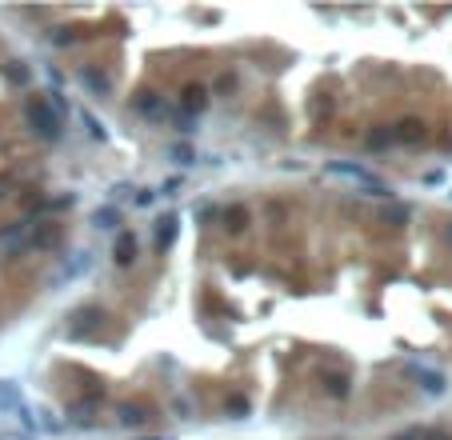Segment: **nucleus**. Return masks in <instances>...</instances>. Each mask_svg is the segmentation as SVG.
Instances as JSON below:
<instances>
[{"mask_svg":"<svg viewBox=\"0 0 452 440\" xmlns=\"http://www.w3.org/2000/svg\"><path fill=\"white\" fill-rule=\"evenodd\" d=\"M24 120H28L32 137H40L45 144H56V140H60V132H64L60 108H56L48 96H28V104H24Z\"/></svg>","mask_w":452,"mask_h":440,"instance_id":"f257e3e1","label":"nucleus"},{"mask_svg":"<svg viewBox=\"0 0 452 440\" xmlns=\"http://www.w3.org/2000/svg\"><path fill=\"white\" fill-rule=\"evenodd\" d=\"M324 172H329V176H340V181H353V185H364V188H368V196H388V200H392V188H384L381 181H377L368 168H360V164L336 161V164H329Z\"/></svg>","mask_w":452,"mask_h":440,"instance_id":"f03ea898","label":"nucleus"},{"mask_svg":"<svg viewBox=\"0 0 452 440\" xmlns=\"http://www.w3.org/2000/svg\"><path fill=\"white\" fill-rule=\"evenodd\" d=\"M93 273V253L88 248H80V253H72L60 260V268L52 273V280H48V288L56 292V288H64V284H72V280H80V277H88Z\"/></svg>","mask_w":452,"mask_h":440,"instance_id":"7ed1b4c3","label":"nucleus"},{"mask_svg":"<svg viewBox=\"0 0 452 440\" xmlns=\"http://www.w3.org/2000/svg\"><path fill=\"white\" fill-rule=\"evenodd\" d=\"M100 321H104V308H100V304H76L69 312L64 332H69L72 340H84V336H93L96 328H100Z\"/></svg>","mask_w":452,"mask_h":440,"instance_id":"20e7f679","label":"nucleus"},{"mask_svg":"<svg viewBox=\"0 0 452 440\" xmlns=\"http://www.w3.org/2000/svg\"><path fill=\"white\" fill-rule=\"evenodd\" d=\"M60 240H64V229L56 220H32V229H28V253H52V248H60Z\"/></svg>","mask_w":452,"mask_h":440,"instance_id":"39448f33","label":"nucleus"},{"mask_svg":"<svg viewBox=\"0 0 452 440\" xmlns=\"http://www.w3.org/2000/svg\"><path fill=\"white\" fill-rule=\"evenodd\" d=\"M28 229H32V220H16V224L0 229V256L4 260H16L21 253H28Z\"/></svg>","mask_w":452,"mask_h":440,"instance_id":"423d86ee","label":"nucleus"},{"mask_svg":"<svg viewBox=\"0 0 452 440\" xmlns=\"http://www.w3.org/2000/svg\"><path fill=\"white\" fill-rule=\"evenodd\" d=\"M408 376H412V384H416L425 396H444V393H449V380H444V372H440V369H429V364H408Z\"/></svg>","mask_w":452,"mask_h":440,"instance_id":"0eeeda50","label":"nucleus"},{"mask_svg":"<svg viewBox=\"0 0 452 440\" xmlns=\"http://www.w3.org/2000/svg\"><path fill=\"white\" fill-rule=\"evenodd\" d=\"M320 393L329 396V400H348L353 396V376L340 369H324L320 372Z\"/></svg>","mask_w":452,"mask_h":440,"instance_id":"6e6552de","label":"nucleus"},{"mask_svg":"<svg viewBox=\"0 0 452 440\" xmlns=\"http://www.w3.org/2000/svg\"><path fill=\"white\" fill-rule=\"evenodd\" d=\"M132 113L148 116V120H165V96L152 93V89H141V93L132 96Z\"/></svg>","mask_w":452,"mask_h":440,"instance_id":"1a4fd4ad","label":"nucleus"},{"mask_svg":"<svg viewBox=\"0 0 452 440\" xmlns=\"http://www.w3.org/2000/svg\"><path fill=\"white\" fill-rule=\"evenodd\" d=\"M392 140H396V144H425V140H429V124L416 120V116H408L401 124H392Z\"/></svg>","mask_w":452,"mask_h":440,"instance_id":"9d476101","label":"nucleus"},{"mask_svg":"<svg viewBox=\"0 0 452 440\" xmlns=\"http://www.w3.org/2000/svg\"><path fill=\"white\" fill-rule=\"evenodd\" d=\"M141 253V240H136V232H117V240H112V260H117L120 268H128L132 260Z\"/></svg>","mask_w":452,"mask_h":440,"instance_id":"9b49d317","label":"nucleus"},{"mask_svg":"<svg viewBox=\"0 0 452 440\" xmlns=\"http://www.w3.org/2000/svg\"><path fill=\"white\" fill-rule=\"evenodd\" d=\"M204 108H209V89H204V84H185V93H180V113L200 116Z\"/></svg>","mask_w":452,"mask_h":440,"instance_id":"f8f14e48","label":"nucleus"},{"mask_svg":"<svg viewBox=\"0 0 452 440\" xmlns=\"http://www.w3.org/2000/svg\"><path fill=\"white\" fill-rule=\"evenodd\" d=\"M24 404H28V400H24L21 384H16V380H0V413H4V417H16Z\"/></svg>","mask_w":452,"mask_h":440,"instance_id":"ddd939ff","label":"nucleus"},{"mask_svg":"<svg viewBox=\"0 0 452 440\" xmlns=\"http://www.w3.org/2000/svg\"><path fill=\"white\" fill-rule=\"evenodd\" d=\"M176 232H180V216H176V212H168V216L156 220V248H160V253H168V248L176 244Z\"/></svg>","mask_w":452,"mask_h":440,"instance_id":"4468645a","label":"nucleus"},{"mask_svg":"<svg viewBox=\"0 0 452 440\" xmlns=\"http://www.w3.org/2000/svg\"><path fill=\"white\" fill-rule=\"evenodd\" d=\"M120 209L117 205H100V209H93V216H88V224H93L96 232H117L120 229Z\"/></svg>","mask_w":452,"mask_h":440,"instance_id":"2eb2a0df","label":"nucleus"},{"mask_svg":"<svg viewBox=\"0 0 452 440\" xmlns=\"http://www.w3.org/2000/svg\"><path fill=\"white\" fill-rule=\"evenodd\" d=\"M80 84L93 96H112V76L100 69H80Z\"/></svg>","mask_w":452,"mask_h":440,"instance_id":"dca6fc26","label":"nucleus"},{"mask_svg":"<svg viewBox=\"0 0 452 440\" xmlns=\"http://www.w3.org/2000/svg\"><path fill=\"white\" fill-rule=\"evenodd\" d=\"M117 420L124 424V428H144L152 417H148V408H144V404H120V408H117Z\"/></svg>","mask_w":452,"mask_h":440,"instance_id":"f3484780","label":"nucleus"},{"mask_svg":"<svg viewBox=\"0 0 452 440\" xmlns=\"http://www.w3.org/2000/svg\"><path fill=\"white\" fill-rule=\"evenodd\" d=\"M388 144H396L388 124H377V128H368V132H364V148H368V152H381V148H388Z\"/></svg>","mask_w":452,"mask_h":440,"instance_id":"a211bd4d","label":"nucleus"},{"mask_svg":"<svg viewBox=\"0 0 452 440\" xmlns=\"http://www.w3.org/2000/svg\"><path fill=\"white\" fill-rule=\"evenodd\" d=\"M220 220H224L228 232H244L248 229V209H244V205H228V209L220 212Z\"/></svg>","mask_w":452,"mask_h":440,"instance_id":"6ab92c4d","label":"nucleus"},{"mask_svg":"<svg viewBox=\"0 0 452 440\" xmlns=\"http://www.w3.org/2000/svg\"><path fill=\"white\" fill-rule=\"evenodd\" d=\"M4 80H8L12 89H24V84L32 80V69H28L24 60H8V65H4Z\"/></svg>","mask_w":452,"mask_h":440,"instance_id":"aec40b11","label":"nucleus"},{"mask_svg":"<svg viewBox=\"0 0 452 440\" xmlns=\"http://www.w3.org/2000/svg\"><path fill=\"white\" fill-rule=\"evenodd\" d=\"M408 216H412V209H408V205H396V200H388L384 212H381V220H384V224H392V229L408 224Z\"/></svg>","mask_w":452,"mask_h":440,"instance_id":"412c9836","label":"nucleus"},{"mask_svg":"<svg viewBox=\"0 0 452 440\" xmlns=\"http://www.w3.org/2000/svg\"><path fill=\"white\" fill-rule=\"evenodd\" d=\"M36 428L48 432V437H60L64 432V420H56V413H48V408H36Z\"/></svg>","mask_w":452,"mask_h":440,"instance_id":"4be33fe9","label":"nucleus"},{"mask_svg":"<svg viewBox=\"0 0 452 440\" xmlns=\"http://www.w3.org/2000/svg\"><path fill=\"white\" fill-rule=\"evenodd\" d=\"M80 124L88 128V137H93V140H108V124H104V120H96L88 108H80Z\"/></svg>","mask_w":452,"mask_h":440,"instance_id":"5701e85b","label":"nucleus"},{"mask_svg":"<svg viewBox=\"0 0 452 440\" xmlns=\"http://www.w3.org/2000/svg\"><path fill=\"white\" fill-rule=\"evenodd\" d=\"M96 413V396H88V400H80V404H72L69 417L76 420V424H88V417Z\"/></svg>","mask_w":452,"mask_h":440,"instance_id":"b1692460","label":"nucleus"},{"mask_svg":"<svg viewBox=\"0 0 452 440\" xmlns=\"http://www.w3.org/2000/svg\"><path fill=\"white\" fill-rule=\"evenodd\" d=\"M168 157L180 164V168H192V164H196V152H192L189 144H172V148H168Z\"/></svg>","mask_w":452,"mask_h":440,"instance_id":"393cba45","label":"nucleus"},{"mask_svg":"<svg viewBox=\"0 0 452 440\" xmlns=\"http://www.w3.org/2000/svg\"><path fill=\"white\" fill-rule=\"evenodd\" d=\"M224 413L233 420H244L248 417V400H244V396H228V400H224Z\"/></svg>","mask_w":452,"mask_h":440,"instance_id":"a878e982","label":"nucleus"},{"mask_svg":"<svg viewBox=\"0 0 452 440\" xmlns=\"http://www.w3.org/2000/svg\"><path fill=\"white\" fill-rule=\"evenodd\" d=\"M132 192H136L132 185H124V181H117V185H112V192H108V205H117V200H124V196H132Z\"/></svg>","mask_w":452,"mask_h":440,"instance_id":"bb28decb","label":"nucleus"},{"mask_svg":"<svg viewBox=\"0 0 452 440\" xmlns=\"http://www.w3.org/2000/svg\"><path fill=\"white\" fill-rule=\"evenodd\" d=\"M152 200H156V192H152V188H136V196H132V205H136V209H148Z\"/></svg>","mask_w":452,"mask_h":440,"instance_id":"cd10ccee","label":"nucleus"},{"mask_svg":"<svg viewBox=\"0 0 452 440\" xmlns=\"http://www.w3.org/2000/svg\"><path fill=\"white\" fill-rule=\"evenodd\" d=\"M388 440H425V428H420V424H412V428H401L396 437H388Z\"/></svg>","mask_w":452,"mask_h":440,"instance_id":"c85d7f7f","label":"nucleus"},{"mask_svg":"<svg viewBox=\"0 0 452 440\" xmlns=\"http://www.w3.org/2000/svg\"><path fill=\"white\" fill-rule=\"evenodd\" d=\"M237 89V76L233 72H220V80H216V93H233Z\"/></svg>","mask_w":452,"mask_h":440,"instance_id":"c756f323","label":"nucleus"},{"mask_svg":"<svg viewBox=\"0 0 452 440\" xmlns=\"http://www.w3.org/2000/svg\"><path fill=\"white\" fill-rule=\"evenodd\" d=\"M72 40H76V36H72L69 28H56V32H52V45H60V48L72 45Z\"/></svg>","mask_w":452,"mask_h":440,"instance_id":"7c9ffc66","label":"nucleus"},{"mask_svg":"<svg viewBox=\"0 0 452 440\" xmlns=\"http://www.w3.org/2000/svg\"><path fill=\"white\" fill-rule=\"evenodd\" d=\"M0 440H36V437H28L21 428H0Z\"/></svg>","mask_w":452,"mask_h":440,"instance_id":"2f4dec72","label":"nucleus"},{"mask_svg":"<svg viewBox=\"0 0 452 440\" xmlns=\"http://www.w3.org/2000/svg\"><path fill=\"white\" fill-rule=\"evenodd\" d=\"M425 440H452L449 428H425Z\"/></svg>","mask_w":452,"mask_h":440,"instance_id":"473e14b6","label":"nucleus"},{"mask_svg":"<svg viewBox=\"0 0 452 440\" xmlns=\"http://www.w3.org/2000/svg\"><path fill=\"white\" fill-rule=\"evenodd\" d=\"M213 216H216L213 205H200V209H196V220H213Z\"/></svg>","mask_w":452,"mask_h":440,"instance_id":"72a5a7b5","label":"nucleus"},{"mask_svg":"<svg viewBox=\"0 0 452 440\" xmlns=\"http://www.w3.org/2000/svg\"><path fill=\"white\" fill-rule=\"evenodd\" d=\"M176 188H180V176H172V181H168V185L160 188V192H165V196H172V192H176Z\"/></svg>","mask_w":452,"mask_h":440,"instance_id":"f704fd0d","label":"nucleus"},{"mask_svg":"<svg viewBox=\"0 0 452 440\" xmlns=\"http://www.w3.org/2000/svg\"><path fill=\"white\" fill-rule=\"evenodd\" d=\"M4 192H8V185H4V181H0V200H4Z\"/></svg>","mask_w":452,"mask_h":440,"instance_id":"c9c22d12","label":"nucleus"},{"mask_svg":"<svg viewBox=\"0 0 452 440\" xmlns=\"http://www.w3.org/2000/svg\"><path fill=\"white\" fill-rule=\"evenodd\" d=\"M444 236H449V244H452V224H449V232H444Z\"/></svg>","mask_w":452,"mask_h":440,"instance_id":"e433bc0d","label":"nucleus"},{"mask_svg":"<svg viewBox=\"0 0 452 440\" xmlns=\"http://www.w3.org/2000/svg\"><path fill=\"white\" fill-rule=\"evenodd\" d=\"M449 196H452V192H449Z\"/></svg>","mask_w":452,"mask_h":440,"instance_id":"4c0bfd02","label":"nucleus"}]
</instances>
